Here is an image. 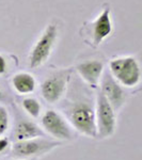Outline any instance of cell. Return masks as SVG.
<instances>
[{
  "label": "cell",
  "instance_id": "obj_1",
  "mask_svg": "<svg viewBox=\"0 0 142 160\" xmlns=\"http://www.w3.org/2000/svg\"><path fill=\"white\" fill-rule=\"evenodd\" d=\"M63 115L76 131L88 138H96L95 100L86 95L75 96L65 104Z\"/></svg>",
  "mask_w": 142,
  "mask_h": 160
},
{
  "label": "cell",
  "instance_id": "obj_2",
  "mask_svg": "<svg viewBox=\"0 0 142 160\" xmlns=\"http://www.w3.org/2000/svg\"><path fill=\"white\" fill-rule=\"evenodd\" d=\"M109 72L123 88H135L141 81V66L134 56L115 57L109 62Z\"/></svg>",
  "mask_w": 142,
  "mask_h": 160
},
{
  "label": "cell",
  "instance_id": "obj_3",
  "mask_svg": "<svg viewBox=\"0 0 142 160\" xmlns=\"http://www.w3.org/2000/svg\"><path fill=\"white\" fill-rule=\"evenodd\" d=\"M61 145L60 141L48 139L47 137H38L29 140L15 141L11 148V157L16 159H35L48 154Z\"/></svg>",
  "mask_w": 142,
  "mask_h": 160
},
{
  "label": "cell",
  "instance_id": "obj_4",
  "mask_svg": "<svg viewBox=\"0 0 142 160\" xmlns=\"http://www.w3.org/2000/svg\"><path fill=\"white\" fill-rule=\"evenodd\" d=\"M111 105L99 91L95 95V125L96 138L99 140L111 138L117 129V114Z\"/></svg>",
  "mask_w": 142,
  "mask_h": 160
},
{
  "label": "cell",
  "instance_id": "obj_5",
  "mask_svg": "<svg viewBox=\"0 0 142 160\" xmlns=\"http://www.w3.org/2000/svg\"><path fill=\"white\" fill-rule=\"evenodd\" d=\"M41 126L46 135L57 141H72L76 138V132L62 113L56 110H47L41 118Z\"/></svg>",
  "mask_w": 142,
  "mask_h": 160
},
{
  "label": "cell",
  "instance_id": "obj_6",
  "mask_svg": "<svg viewBox=\"0 0 142 160\" xmlns=\"http://www.w3.org/2000/svg\"><path fill=\"white\" fill-rule=\"evenodd\" d=\"M58 27L55 24H50L45 28V30L30 50L28 57L30 68H37L43 65L49 59L58 40Z\"/></svg>",
  "mask_w": 142,
  "mask_h": 160
},
{
  "label": "cell",
  "instance_id": "obj_7",
  "mask_svg": "<svg viewBox=\"0 0 142 160\" xmlns=\"http://www.w3.org/2000/svg\"><path fill=\"white\" fill-rule=\"evenodd\" d=\"M69 79L71 72L68 69L59 71L45 78L41 84V94L43 98L51 105L59 102L65 95Z\"/></svg>",
  "mask_w": 142,
  "mask_h": 160
},
{
  "label": "cell",
  "instance_id": "obj_8",
  "mask_svg": "<svg viewBox=\"0 0 142 160\" xmlns=\"http://www.w3.org/2000/svg\"><path fill=\"white\" fill-rule=\"evenodd\" d=\"M99 86V92L111 105L113 110L118 112L120 109H122L127 99V93L125 91V88L121 86L108 71H104Z\"/></svg>",
  "mask_w": 142,
  "mask_h": 160
},
{
  "label": "cell",
  "instance_id": "obj_9",
  "mask_svg": "<svg viewBox=\"0 0 142 160\" xmlns=\"http://www.w3.org/2000/svg\"><path fill=\"white\" fill-rule=\"evenodd\" d=\"M113 24L111 19V11L109 8H105L100 14L93 22H91L88 33L92 38L94 46H99L107 38L111 35Z\"/></svg>",
  "mask_w": 142,
  "mask_h": 160
},
{
  "label": "cell",
  "instance_id": "obj_10",
  "mask_svg": "<svg viewBox=\"0 0 142 160\" xmlns=\"http://www.w3.org/2000/svg\"><path fill=\"white\" fill-rule=\"evenodd\" d=\"M76 71L79 77L84 80L88 86L92 88H97L99 80L105 71V66L100 60H86L80 62L76 66Z\"/></svg>",
  "mask_w": 142,
  "mask_h": 160
},
{
  "label": "cell",
  "instance_id": "obj_11",
  "mask_svg": "<svg viewBox=\"0 0 142 160\" xmlns=\"http://www.w3.org/2000/svg\"><path fill=\"white\" fill-rule=\"evenodd\" d=\"M38 137H46V133L35 123L29 120H19L15 124L14 130H13L14 141L29 140Z\"/></svg>",
  "mask_w": 142,
  "mask_h": 160
},
{
  "label": "cell",
  "instance_id": "obj_12",
  "mask_svg": "<svg viewBox=\"0 0 142 160\" xmlns=\"http://www.w3.org/2000/svg\"><path fill=\"white\" fill-rule=\"evenodd\" d=\"M12 87L18 95H28L37 89V79L28 72H19L12 77Z\"/></svg>",
  "mask_w": 142,
  "mask_h": 160
},
{
  "label": "cell",
  "instance_id": "obj_13",
  "mask_svg": "<svg viewBox=\"0 0 142 160\" xmlns=\"http://www.w3.org/2000/svg\"><path fill=\"white\" fill-rule=\"evenodd\" d=\"M22 106L26 113L29 114L31 118H38L41 115L42 106H41V102L34 97H26L22 100Z\"/></svg>",
  "mask_w": 142,
  "mask_h": 160
},
{
  "label": "cell",
  "instance_id": "obj_14",
  "mask_svg": "<svg viewBox=\"0 0 142 160\" xmlns=\"http://www.w3.org/2000/svg\"><path fill=\"white\" fill-rule=\"evenodd\" d=\"M10 127V114L6 107L0 105V137L3 136Z\"/></svg>",
  "mask_w": 142,
  "mask_h": 160
},
{
  "label": "cell",
  "instance_id": "obj_15",
  "mask_svg": "<svg viewBox=\"0 0 142 160\" xmlns=\"http://www.w3.org/2000/svg\"><path fill=\"white\" fill-rule=\"evenodd\" d=\"M10 148V140L7 137H0V155Z\"/></svg>",
  "mask_w": 142,
  "mask_h": 160
},
{
  "label": "cell",
  "instance_id": "obj_16",
  "mask_svg": "<svg viewBox=\"0 0 142 160\" xmlns=\"http://www.w3.org/2000/svg\"><path fill=\"white\" fill-rule=\"evenodd\" d=\"M8 71V62L4 56L0 55V76L4 75Z\"/></svg>",
  "mask_w": 142,
  "mask_h": 160
},
{
  "label": "cell",
  "instance_id": "obj_17",
  "mask_svg": "<svg viewBox=\"0 0 142 160\" xmlns=\"http://www.w3.org/2000/svg\"><path fill=\"white\" fill-rule=\"evenodd\" d=\"M2 98H3V92H2V89L0 87V100H2Z\"/></svg>",
  "mask_w": 142,
  "mask_h": 160
},
{
  "label": "cell",
  "instance_id": "obj_18",
  "mask_svg": "<svg viewBox=\"0 0 142 160\" xmlns=\"http://www.w3.org/2000/svg\"><path fill=\"white\" fill-rule=\"evenodd\" d=\"M2 160H24V159H16V158H11V159H2ZM28 160H34V159H28Z\"/></svg>",
  "mask_w": 142,
  "mask_h": 160
}]
</instances>
